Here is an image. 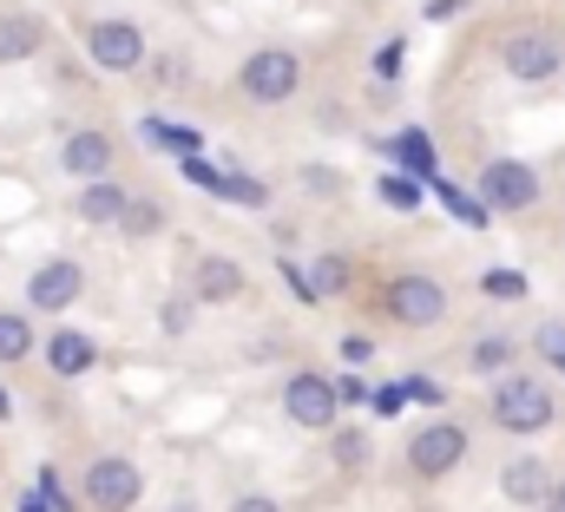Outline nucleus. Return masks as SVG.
<instances>
[{"label":"nucleus","instance_id":"nucleus-32","mask_svg":"<svg viewBox=\"0 0 565 512\" xmlns=\"http://www.w3.org/2000/svg\"><path fill=\"white\" fill-rule=\"evenodd\" d=\"M375 73H382V79H395V73H402V40H388V46L375 53Z\"/></svg>","mask_w":565,"mask_h":512},{"label":"nucleus","instance_id":"nucleus-29","mask_svg":"<svg viewBox=\"0 0 565 512\" xmlns=\"http://www.w3.org/2000/svg\"><path fill=\"white\" fill-rule=\"evenodd\" d=\"M282 282L296 289V302H302V309H316V289H309V269H296L289 256H282Z\"/></svg>","mask_w":565,"mask_h":512},{"label":"nucleus","instance_id":"nucleus-3","mask_svg":"<svg viewBox=\"0 0 565 512\" xmlns=\"http://www.w3.org/2000/svg\"><path fill=\"white\" fill-rule=\"evenodd\" d=\"M473 191H480V204H487V211H533L546 184H540V171H533V164H520V158H487V171H480V184H473Z\"/></svg>","mask_w":565,"mask_h":512},{"label":"nucleus","instance_id":"nucleus-1","mask_svg":"<svg viewBox=\"0 0 565 512\" xmlns=\"http://www.w3.org/2000/svg\"><path fill=\"white\" fill-rule=\"evenodd\" d=\"M296 86H302V60H296L289 46L250 53L244 73H237V93H244L250 106H282V99H296Z\"/></svg>","mask_w":565,"mask_h":512},{"label":"nucleus","instance_id":"nucleus-2","mask_svg":"<svg viewBox=\"0 0 565 512\" xmlns=\"http://www.w3.org/2000/svg\"><path fill=\"white\" fill-rule=\"evenodd\" d=\"M493 420H500L507 434H546V427H553V394H546V382L507 375V382L493 387Z\"/></svg>","mask_w":565,"mask_h":512},{"label":"nucleus","instance_id":"nucleus-34","mask_svg":"<svg viewBox=\"0 0 565 512\" xmlns=\"http://www.w3.org/2000/svg\"><path fill=\"white\" fill-rule=\"evenodd\" d=\"M342 355H349V362H355V369H362V362H369V355H375V342H369V335H349V342H342Z\"/></svg>","mask_w":565,"mask_h":512},{"label":"nucleus","instance_id":"nucleus-28","mask_svg":"<svg viewBox=\"0 0 565 512\" xmlns=\"http://www.w3.org/2000/svg\"><path fill=\"white\" fill-rule=\"evenodd\" d=\"M369 407H375V414H382V420H388V414H402V407H408V387H402V382L375 387V394H369Z\"/></svg>","mask_w":565,"mask_h":512},{"label":"nucleus","instance_id":"nucleus-10","mask_svg":"<svg viewBox=\"0 0 565 512\" xmlns=\"http://www.w3.org/2000/svg\"><path fill=\"white\" fill-rule=\"evenodd\" d=\"M79 289H86L79 263H66V256H60V263H40V269H33V282H26V302H33V309H46V316H60V309H66Z\"/></svg>","mask_w":565,"mask_h":512},{"label":"nucleus","instance_id":"nucleus-36","mask_svg":"<svg viewBox=\"0 0 565 512\" xmlns=\"http://www.w3.org/2000/svg\"><path fill=\"white\" fill-rule=\"evenodd\" d=\"M335 401H342V407H349V401H369V387L349 375V382H335Z\"/></svg>","mask_w":565,"mask_h":512},{"label":"nucleus","instance_id":"nucleus-41","mask_svg":"<svg viewBox=\"0 0 565 512\" xmlns=\"http://www.w3.org/2000/svg\"><path fill=\"white\" fill-rule=\"evenodd\" d=\"M7 414H13V401H7V387H0V420H7Z\"/></svg>","mask_w":565,"mask_h":512},{"label":"nucleus","instance_id":"nucleus-26","mask_svg":"<svg viewBox=\"0 0 565 512\" xmlns=\"http://www.w3.org/2000/svg\"><path fill=\"white\" fill-rule=\"evenodd\" d=\"M507 362H513V342H507V335H480V342H473V369H480V375H493V369H507Z\"/></svg>","mask_w":565,"mask_h":512},{"label":"nucleus","instance_id":"nucleus-14","mask_svg":"<svg viewBox=\"0 0 565 512\" xmlns=\"http://www.w3.org/2000/svg\"><path fill=\"white\" fill-rule=\"evenodd\" d=\"M40 46H46V20L40 13H0V66L33 60Z\"/></svg>","mask_w":565,"mask_h":512},{"label":"nucleus","instance_id":"nucleus-6","mask_svg":"<svg viewBox=\"0 0 565 512\" xmlns=\"http://www.w3.org/2000/svg\"><path fill=\"white\" fill-rule=\"evenodd\" d=\"M145 493L139 467L126 460V454H106V460H93L86 467V506L93 512H132Z\"/></svg>","mask_w":565,"mask_h":512},{"label":"nucleus","instance_id":"nucleus-19","mask_svg":"<svg viewBox=\"0 0 565 512\" xmlns=\"http://www.w3.org/2000/svg\"><path fill=\"white\" fill-rule=\"evenodd\" d=\"M113 224L126 231V244H145V237H158V231H164V211H158V204H145V198H126V211H119Z\"/></svg>","mask_w":565,"mask_h":512},{"label":"nucleus","instance_id":"nucleus-39","mask_svg":"<svg viewBox=\"0 0 565 512\" xmlns=\"http://www.w3.org/2000/svg\"><path fill=\"white\" fill-rule=\"evenodd\" d=\"M540 506H546V512H565V480H553V487H546V500H540Z\"/></svg>","mask_w":565,"mask_h":512},{"label":"nucleus","instance_id":"nucleus-37","mask_svg":"<svg viewBox=\"0 0 565 512\" xmlns=\"http://www.w3.org/2000/svg\"><path fill=\"white\" fill-rule=\"evenodd\" d=\"M540 349H546V355H559V349H565V322H553V329H540Z\"/></svg>","mask_w":565,"mask_h":512},{"label":"nucleus","instance_id":"nucleus-31","mask_svg":"<svg viewBox=\"0 0 565 512\" xmlns=\"http://www.w3.org/2000/svg\"><path fill=\"white\" fill-rule=\"evenodd\" d=\"M178 171H184L191 184H204V191H217V171H211V164H204L198 151H191V158H178Z\"/></svg>","mask_w":565,"mask_h":512},{"label":"nucleus","instance_id":"nucleus-40","mask_svg":"<svg viewBox=\"0 0 565 512\" xmlns=\"http://www.w3.org/2000/svg\"><path fill=\"white\" fill-rule=\"evenodd\" d=\"M20 512H46V500H40V493H26V500H20Z\"/></svg>","mask_w":565,"mask_h":512},{"label":"nucleus","instance_id":"nucleus-5","mask_svg":"<svg viewBox=\"0 0 565 512\" xmlns=\"http://www.w3.org/2000/svg\"><path fill=\"white\" fill-rule=\"evenodd\" d=\"M382 309H388L402 329H434V322L447 316V289H440L434 276H388Z\"/></svg>","mask_w":565,"mask_h":512},{"label":"nucleus","instance_id":"nucleus-30","mask_svg":"<svg viewBox=\"0 0 565 512\" xmlns=\"http://www.w3.org/2000/svg\"><path fill=\"white\" fill-rule=\"evenodd\" d=\"M335 460H342V467H362V460H369V440H362V434H335Z\"/></svg>","mask_w":565,"mask_h":512},{"label":"nucleus","instance_id":"nucleus-21","mask_svg":"<svg viewBox=\"0 0 565 512\" xmlns=\"http://www.w3.org/2000/svg\"><path fill=\"white\" fill-rule=\"evenodd\" d=\"M33 355V322L20 309H0V362H26Z\"/></svg>","mask_w":565,"mask_h":512},{"label":"nucleus","instance_id":"nucleus-20","mask_svg":"<svg viewBox=\"0 0 565 512\" xmlns=\"http://www.w3.org/2000/svg\"><path fill=\"white\" fill-rule=\"evenodd\" d=\"M427 191H440V204H447V211H454V217H460V224H467V231H480V224H487V204H480V198H467V191H460V184H447V178H440V171H434V178H427Z\"/></svg>","mask_w":565,"mask_h":512},{"label":"nucleus","instance_id":"nucleus-24","mask_svg":"<svg viewBox=\"0 0 565 512\" xmlns=\"http://www.w3.org/2000/svg\"><path fill=\"white\" fill-rule=\"evenodd\" d=\"M309 289H316V302L342 296V289H349V263H342V256H316V269H309Z\"/></svg>","mask_w":565,"mask_h":512},{"label":"nucleus","instance_id":"nucleus-25","mask_svg":"<svg viewBox=\"0 0 565 512\" xmlns=\"http://www.w3.org/2000/svg\"><path fill=\"white\" fill-rule=\"evenodd\" d=\"M480 289H487L493 302H520V296H526V276H520V269H487Z\"/></svg>","mask_w":565,"mask_h":512},{"label":"nucleus","instance_id":"nucleus-23","mask_svg":"<svg viewBox=\"0 0 565 512\" xmlns=\"http://www.w3.org/2000/svg\"><path fill=\"white\" fill-rule=\"evenodd\" d=\"M375 191H382V204H395V211H422V178H408V171H382V184H375Z\"/></svg>","mask_w":565,"mask_h":512},{"label":"nucleus","instance_id":"nucleus-17","mask_svg":"<svg viewBox=\"0 0 565 512\" xmlns=\"http://www.w3.org/2000/svg\"><path fill=\"white\" fill-rule=\"evenodd\" d=\"M211 198L244 204V211H264V204H270V184H264V178H250V171H217V191H211Z\"/></svg>","mask_w":565,"mask_h":512},{"label":"nucleus","instance_id":"nucleus-12","mask_svg":"<svg viewBox=\"0 0 565 512\" xmlns=\"http://www.w3.org/2000/svg\"><path fill=\"white\" fill-rule=\"evenodd\" d=\"M93 362H99V349H93V335H79V329H60V335L46 342V369H53L60 382H79Z\"/></svg>","mask_w":565,"mask_h":512},{"label":"nucleus","instance_id":"nucleus-16","mask_svg":"<svg viewBox=\"0 0 565 512\" xmlns=\"http://www.w3.org/2000/svg\"><path fill=\"white\" fill-rule=\"evenodd\" d=\"M126 184H113V178H93L86 191H79V224H113L119 211H126Z\"/></svg>","mask_w":565,"mask_h":512},{"label":"nucleus","instance_id":"nucleus-8","mask_svg":"<svg viewBox=\"0 0 565 512\" xmlns=\"http://www.w3.org/2000/svg\"><path fill=\"white\" fill-rule=\"evenodd\" d=\"M467 460V434L454 427V420H434V427H422L415 440H408V467L422 473V480H440V473H454Z\"/></svg>","mask_w":565,"mask_h":512},{"label":"nucleus","instance_id":"nucleus-11","mask_svg":"<svg viewBox=\"0 0 565 512\" xmlns=\"http://www.w3.org/2000/svg\"><path fill=\"white\" fill-rule=\"evenodd\" d=\"M60 164H66L73 178H106V164H113V138H106V131H73V138L60 145Z\"/></svg>","mask_w":565,"mask_h":512},{"label":"nucleus","instance_id":"nucleus-22","mask_svg":"<svg viewBox=\"0 0 565 512\" xmlns=\"http://www.w3.org/2000/svg\"><path fill=\"white\" fill-rule=\"evenodd\" d=\"M395 158H402V171H408V178H434V145H427V131H402V138H395Z\"/></svg>","mask_w":565,"mask_h":512},{"label":"nucleus","instance_id":"nucleus-15","mask_svg":"<svg viewBox=\"0 0 565 512\" xmlns=\"http://www.w3.org/2000/svg\"><path fill=\"white\" fill-rule=\"evenodd\" d=\"M191 289H198V302H231V296H244V269L231 256H204Z\"/></svg>","mask_w":565,"mask_h":512},{"label":"nucleus","instance_id":"nucleus-33","mask_svg":"<svg viewBox=\"0 0 565 512\" xmlns=\"http://www.w3.org/2000/svg\"><path fill=\"white\" fill-rule=\"evenodd\" d=\"M158 322H164L171 335H184V322H191V309H184V302H164V316H158Z\"/></svg>","mask_w":565,"mask_h":512},{"label":"nucleus","instance_id":"nucleus-7","mask_svg":"<svg viewBox=\"0 0 565 512\" xmlns=\"http://www.w3.org/2000/svg\"><path fill=\"white\" fill-rule=\"evenodd\" d=\"M86 53H93V66L99 73H132V66H145V33L139 20H93L86 26Z\"/></svg>","mask_w":565,"mask_h":512},{"label":"nucleus","instance_id":"nucleus-9","mask_svg":"<svg viewBox=\"0 0 565 512\" xmlns=\"http://www.w3.org/2000/svg\"><path fill=\"white\" fill-rule=\"evenodd\" d=\"M282 414H289L296 427H335V414H342L335 382H322V375H289V382H282Z\"/></svg>","mask_w":565,"mask_h":512},{"label":"nucleus","instance_id":"nucleus-18","mask_svg":"<svg viewBox=\"0 0 565 512\" xmlns=\"http://www.w3.org/2000/svg\"><path fill=\"white\" fill-rule=\"evenodd\" d=\"M145 145H158V151H178V158H191V151H204V131L198 126H171V119H145Z\"/></svg>","mask_w":565,"mask_h":512},{"label":"nucleus","instance_id":"nucleus-27","mask_svg":"<svg viewBox=\"0 0 565 512\" xmlns=\"http://www.w3.org/2000/svg\"><path fill=\"white\" fill-rule=\"evenodd\" d=\"M302 184H309L316 198H335V191H342V171H329V164H302Z\"/></svg>","mask_w":565,"mask_h":512},{"label":"nucleus","instance_id":"nucleus-35","mask_svg":"<svg viewBox=\"0 0 565 512\" xmlns=\"http://www.w3.org/2000/svg\"><path fill=\"white\" fill-rule=\"evenodd\" d=\"M231 512H282V506H277V500H270V493H250V500H237V506H231Z\"/></svg>","mask_w":565,"mask_h":512},{"label":"nucleus","instance_id":"nucleus-38","mask_svg":"<svg viewBox=\"0 0 565 512\" xmlns=\"http://www.w3.org/2000/svg\"><path fill=\"white\" fill-rule=\"evenodd\" d=\"M402 387H408V401H440V387L422 382V375H415V382H402Z\"/></svg>","mask_w":565,"mask_h":512},{"label":"nucleus","instance_id":"nucleus-42","mask_svg":"<svg viewBox=\"0 0 565 512\" xmlns=\"http://www.w3.org/2000/svg\"><path fill=\"white\" fill-rule=\"evenodd\" d=\"M553 369H559V375H565V349H559V355H553Z\"/></svg>","mask_w":565,"mask_h":512},{"label":"nucleus","instance_id":"nucleus-4","mask_svg":"<svg viewBox=\"0 0 565 512\" xmlns=\"http://www.w3.org/2000/svg\"><path fill=\"white\" fill-rule=\"evenodd\" d=\"M500 60H507V73H513V79H526V86H546V79H559V73H565V46L553 40V33H540V26L507 33Z\"/></svg>","mask_w":565,"mask_h":512},{"label":"nucleus","instance_id":"nucleus-13","mask_svg":"<svg viewBox=\"0 0 565 512\" xmlns=\"http://www.w3.org/2000/svg\"><path fill=\"white\" fill-rule=\"evenodd\" d=\"M546 487H553V473H546V460H533V454L507 460V473H500V493H507L513 506H540Z\"/></svg>","mask_w":565,"mask_h":512},{"label":"nucleus","instance_id":"nucleus-43","mask_svg":"<svg viewBox=\"0 0 565 512\" xmlns=\"http://www.w3.org/2000/svg\"><path fill=\"white\" fill-rule=\"evenodd\" d=\"M171 512H198V506H171Z\"/></svg>","mask_w":565,"mask_h":512}]
</instances>
